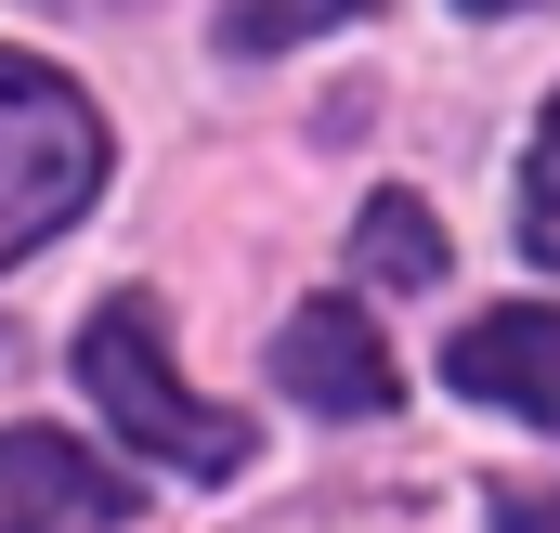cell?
Here are the masks:
<instances>
[{"label": "cell", "instance_id": "1", "mask_svg": "<svg viewBox=\"0 0 560 533\" xmlns=\"http://www.w3.org/2000/svg\"><path fill=\"white\" fill-rule=\"evenodd\" d=\"M79 391L105 403L156 469H196V482L248 469V416H222V403L183 391V365H170V339H156V312H143V299H105V312L79 325Z\"/></svg>", "mask_w": 560, "mask_h": 533}, {"label": "cell", "instance_id": "2", "mask_svg": "<svg viewBox=\"0 0 560 533\" xmlns=\"http://www.w3.org/2000/svg\"><path fill=\"white\" fill-rule=\"evenodd\" d=\"M92 182H105V118L79 105V79H52L39 52H0V261L79 222Z\"/></svg>", "mask_w": 560, "mask_h": 533}, {"label": "cell", "instance_id": "3", "mask_svg": "<svg viewBox=\"0 0 560 533\" xmlns=\"http://www.w3.org/2000/svg\"><path fill=\"white\" fill-rule=\"evenodd\" d=\"M118 521H131L118 469H92L52 429H0V533H118Z\"/></svg>", "mask_w": 560, "mask_h": 533}, {"label": "cell", "instance_id": "4", "mask_svg": "<svg viewBox=\"0 0 560 533\" xmlns=\"http://www.w3.org/2000/svg\"><path fill=\"white\" fill-rule=\"evenodd\" d=\"M275 378L313 403V416H392V352H378V325H365L352 299H313V312H287Z\"/></svg>", "mask_w": 560, "mask_h": 533}, {"label": "cell", "instance_id": "5", "mask_svg": "<svg viewBox=\"0 0 560 533\" xmlns=\"http://www.w3.org/2000/svg\"><path fill=\"white\" fill-rule=\"evenodd\" d=\"M443 378L469 403H509V416H535L560 429V312H482V325H456V352H443Z\"/></svg>", "mask_w": 560, "mask_h": 533}, {"label": "cell", "instance_id": "6", "mask_svg": "<svg viewBox=\"0 0 560 533\" xmlns=\"http://www.w3.org/2000/svg\"><path fill=\"white\" fill-rule=\"evenodd\" d=\"M352 248H365L378 286H443V235H430L418 196H365V235H352Z\"/></svg>", "mask_w": 560, "mask_h": 533}, {"label": "cell", "instance_id": "7", "mask_svg": "<svg viewBox=\"0 0 560 533\" xmlns=\"http://www.w3.org/2000/svg\"><path fill=\"white\" fill-rule=\"evenodd\" d=\"M326 13H352V0H235L222 39H235V52H287V39H313Z\"/></svg>", "mask_w": 560, "mask_h": 533}, {"label": "cell", "instance_id": "8", "mask_svg": "<svg viewBox=\"0 0 560 533\" xmlns=\"http://www.w3.org/2000/svg\"><path fill=\"white\" fill-rule=\"evenodd\" d=\"M522 248L560 273V105H548V131H535V182H522Z\"/></svg>", "mask_w": 560, "mask_h": 533}, {"label": "cell", "instance_id": "9", "mask_svg": "<svg viewBox=\"0 0 560 533\" xmlns=\"http://www.w3.org/2000/svg\"><path fill=\"white\" fill-rule=\"evenodd\" d=\"M495 533H560V482H509L495 495Z\"/></svg>", "mask_w": 560, "mask_h": 533}, {"label": "cell", "instance_id": "10", "mask_svg": "<svg viewBox=\"0 0 560 533\" xmlns=\"http://www.w3.org/2000/svg\"><path fill=\"white\" fill-rule=\"evenodd\" d=\"M469 13H522V0H469Z\"/></svg>", "mask_w": 560, "mask_h": 533}]
</instances>
